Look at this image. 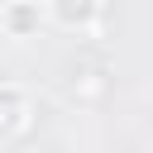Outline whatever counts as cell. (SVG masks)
<instances>
[{"label":"cell","mask_w":153,"mask_h":153,"mask_svg":"<svg viewBox=\"0 0 153 153\" xmlns=\"http://www.w3.org/2000/svg\"><path fill=\"white\" fill-rule=\"evenodd\" d=\"M43 19L53 29H67V33H91V29L105 24V5H96V0H53V5H43Z\"/></svg>","instance_id":"6da1fadb"},{"label":"cell","mask_w":153,"mask_h":153,"mask_svg":"<svg viewBox=\"0 0 153 153\" xmlns=\"http://www.w3.org/2000/svg\"><path fill=\"white\" fill-rule=\"evenodd\" d=\"M105 86H110L105 72H81V76H72V96H81V100H96Z\"/></svg>","instance_id":"277c9868"},{"label":"cell","mask_w":153,"mask_h":153,"mask_svg":"<svg viewBox=\"0 0 153 153\" xmlns=\"http://www.w3.org/2000/svg\"><path fill=\"white\" fill-rule=\"evenodd\" d=\"M33 120V105H29V91L19 81H0V139H14L24 134Z\"/></svg>","instance_id":"3957f363"},{"label":"cell","mask_w":153,"mask_h":153,"mask_svg":"<svg viewBox=\"0 0 153 153\" xmlns=\"http://www.w3.org/2000/svg\"><path fill=\"white\" fill-rule=\"evenodd\" d=\"M38 29H48L38 0H10V5H0V33L5 38H38Z\"/></svg>","instance_id":"7a4b0ae2"}]
</instances>
